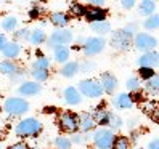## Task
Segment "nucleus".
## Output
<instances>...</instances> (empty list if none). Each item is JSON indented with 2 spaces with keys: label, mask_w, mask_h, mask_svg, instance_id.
<instances>
[{
  "label": "nucleus",
  "mask_w": 159,
  "mask_h": 149,
  "mask_svg": "<svg viewBox=\"0 0 159 149\" xmlns=\"http://www.w3.org/2000/svg\"><path fill=\"white\" fill-rule=\"evenodd\" d=\"M137 64L140 68H151V69H154L156 66H159V53H156L154 50L153 51H146L137 59Z\"/></svg>",
  "instance_id": "obj_10"
},
{
  "label": "nucleus",
  "mask_w": 159,
  "mask_h": 149,
  "mask_svg": "<svg viewBox=\"0 0 159 149\" xmlns=\"http://www.w3.org/2000/svg\"><path fill=\"white\" fill-rule=\"evenodd\" d=\"M79 119H80V130H84V132H89V130H92L97 125V120L93 119V116H90L87 112L80 114Z\"/></svg>",
  "instance_id": "obj_21"
},
{
  "label": "nucleus",
  "mask_w": 159,
  "mask_h": 149,
  "mask_svg": "<svg viewBox=\"0 0 159 149\" xmlns=\"http://www.w3.org/2000/svg\"><path fill=\"white\" fill-rule=\"evenodd\" d=\"M79 91L84 96H89V98H100L103 93H105V90L101 87V82L95 80V79L82 80L79 83Z\"/></svg>",
  "instance_id": "obj_4"
},
{
  "label": "nucleus",
  "mask_w": 159,
  "mask_h": 149,
  "mask_svg": "<svg viewBox=\"0 0 159 149\" xmlns=\"http://www.w3.org/2000/svg\"><path fill=\"white\" fill-rule=\"evenodd\" d=\"M7 37H5V34H2V32H0V51H3V48H5V46H7Z\"/></svg>",
  "instance_id": "obj_40"
},
{
  "label": "nucleus",
  "mask_w": 159,
  "mask_h": 149,
  "mask_svg": "<svg viewBox=\"0 0 159 149\" xmlns=\"http://www.w3.org/2000/svg\"><path fill=\"white\" fill-rule=\"evenodd\" d=\"M135 2H137V0H120V5H122V8L129 10V8L135 7Z\"/></svg>",
  "instance_id": "obj_38"
},
{
  "label": "nucleus",
  "mask_w": 159,
  "mask_h": 149,
  "mask_svg": "<svg viewBox=\"0 0 159 149\" xmlns=\"http://www.w3.org/2000/svg\"><path fill=\"white\" fill-rule=\"evenodd\" d=\"M90 27H92V31L95 32V34H100V35H103V34H108L109 31H111V24L105 20V21H97V23H92L90 24Z\"/></svg>",
  "instance_id": "obj_23"
},
{
  "label": "nucleus",
  "mask_w": 159,
  "mask_h": 149,
  "mask_svg": "<svg viewBox=\"0 0 159 149\" xmlns=\"http://www.w3.org/2000/svg\"><path fill=\"white\" fill-rule=\"evenodd\" d=\"M145 85H146V91L151 93V95L159 93V74H154L151 79H148Z\"/></svg>",
  "instance_id": "obj_24"
},
{
  "label": "nucleus",
  "mask_w": 159,
  "mask_h": 149,
  "mask_svg": "<svg viewBox=\"0 0 159 149\" xmlns=\"http://www.w3.org/2000/svg\"><path fill=\"white\" fill-rule=\"evenodd\" d=\"M40 91H42V87L39 85V82H23L20 85V93L24 96H34Z\"/></svg>",
  "instance_id": "obj_13"
},
{
  "label": "nucleus",
  "mask_w": 159,
  "mask_h": 149,
  "mask_svg": "<svg viewBox=\"0 0 159 149\" xmlns=\"http://www.w3.org/2000/svg\"><path fill=\"white\" fill-rule=\"evenodd\" d=\"M60 127L68 133L77 132V128H80V119L79 116L72 114V112H64L60 116Z\"/></svg>",
  "instance_id": "obj_8"
},
{
  "label": "nucleus",
  "mask_w": 159,
  "mask_h": 149,
  "mask_svg": "<svg viewBox=\"0 0 159 149\" xmlns=\"http://www.w3.org/2000/svg\"><path fill=\"white\" fill-rule=\"evenodd\" d=\"M134 46L140 51H153L156 46H157V40L156 37H153L151 34H146V32H137L134 37Z\"/></svg>",
  "instance_id": "obj_2"
},
{
  "label": "nucleus",
  "mask_w": 159,
  "mask_h": 149,
  "mask_svg": "<svg viewBox=\"0 0 159 149\" xmlns=\"http://www.w3.org/2000/svg\"><path fill=\"white\" fill-rule=\"evenodd\" d=\"M55 144H57L58 149H71V139H68L66 136H58L55 139Z\"/></svg>",
  "instance_id": "obj_32"
},
{
  "label": "nucleus",
  "mask_w": 159,
  "mask_h": 149,
  "mask_svg": "<svg viewBox=\"0 0 159 149\" xmlns=\"http://www.w3.org/2000/svg\"><path fill=\"white\" fill-rule=\"evenodd\" d=\"M143 26L149 31H154V29H159V15H151L146 18V21L143 23Z\"/></svg>",
  "instance_id": "obj_27"
},
{
  "label": "nucleus",
  "mask_w": 159,
  "mask_h": 149,
  "mask_svg": "<svg viewBox=\"0 0 159 149\" xmlns=\"http://www.w3.org/2000/svg\"><path fill=\"white\" fill-rule=\"evenodd\" d=\"M156 11V2L154 0H142L138 5V13L145 16H151Z\"/></svg>",
  "instance_id": "obj_18"
},
{
  "label": "nucleus",
  "mask_w": 159,
  "mask_h": 149,
  "mask_svg": "<svg viewBox=\"0 0 159 149\" xmlns=\"http://www.w3.org/2000/svg\"><path fill=\"white\" fill-rule=\"evenodd\" d=\"M108 125L113 128V130H117L120 128V125H122V120H120L119 116L113 114V112H109V117H108Z\"/></svg>",
  "instance_id": "obj_31"
},
{
  "label": "nucleus",
  "mask_w": 159,
  "mask_h": 149,
  "mask_svg": "<svg viewBox=\"0 0 159 149\" xmlns=\"http://www.w3.org/2000/svg\"><path fill=\"white\" fill-rule=\"evenodd\" d=\"M2 53L7 59H15V58L20 56V53H21V45L16 43V42H8Z\"/></svg>",
  "instance_id": "obj_16"
},
{
  "label": "nucleus",
  "mask_w": 159,
  "mask_h": 149,
  "mask_svg": "<svg viewBox=\"0 0 159 149\" xmlns=\"http://www.w3.org/2000/svg\"><path fill=\"white\" fill-rule=\"evenodd\" d=\"M85 11H87V8L80 5V3H71V13L72 15H76V16H85Z\"/></svg>",
  "instance_id": "obj_34"
},
{
  "label": "nucleus",
  "mask_w": 159,
  "mask_h": 149,
  "mask_svg": "<svg viewBox=\"0 0 159 149\" xmlns=\"http://www.w3.org/2000/svg\"><path fill=\"white\" fill-rule=\"evenodd\" d=\"M69 42H72V32L69 29H57L53 31L52 35H50V40H48V45L57 48V46H61V45H68Z\"/></svg>",
  "instance_id": "obj_9"
},
{
  "label": "nucleus",
  "mask_w": 159,
  "mask_h": 149,
  "mask_svg": "<svg viewBox=\"0 0 159 149\" xmlns=\"http://www.w3.org/2000/svg\"><path fill=\"white\" fill-rule=\"evenodd\" d=\"M8 149H29V147H27L26 143H15V144H11Z\"/></svg>",
  "instance_id": "obj_41"
},
{
  "label": "nucleus",
  "mask_w": 159,
  "mask_h": 149,
  "mask_svg": "<svg viewBox=\"0 0 159 149\" xmlns=\"http://www.w3.org/2000/svg\"><path fill=\"white\" fill-rule=\"evenodd\" d=\"M63 96H64V101H66L68 104H72V106L80 104V101H82V95H80L79 88H76V87H68L64 90Z\"/></svg>",
  "instance_id": "obj_12"
},
{
  "label": "nucleus",
  "mask_w": 159,
  "mask_h": 149,
  "mask_svg": "<svg viewBox=\"0 0 159 149\" xmlns=\"http://www.w3.org/2000/svg\"><path fill=\"white\" fill-rule=\"evenodd\" d=\"M89 3L92 7H97V8H101L103 5L106 3V0H89Z\"/></svg>",
  "instance_id": "obj_39"
},
{
  "label": "nucleus",
  "mask_w": 159,
  "mask_h": 149,
  "mask_svg": "<svg viewBox=\"0 0 159 149\" xmlns=\"http://www.w3.org/2000/svg\"><path fill=\"white\" fill-rule=\"evenodd\" d=\"M113 103L117 109H129L134 106V96L129 95V93H120L117 98L113 99Z\"/></svg>",
  "instance_id": "obj_14"
},
{
  "label": "nucleus",
  "mask_w": 159,
  "mask_h": 149,
  "mask_svg": "<svg viewBox=\"0 0 159 149\" xmlns=\"http://www.w3.org/2000/svg\"><path fill=\"white\" fill-rule=\"evenodd\" d=\"M125 85H127V88H129L130 91H137V90L140 88V80H138L137 77H130V79L125 82Z\"/></svg>",
  "instance_id": "obj_35"
},
{
  "label": "nucleus",
  "mask_w": 159,
  "mask_h": 149,
  "mask_svg": "<svg viewBox=\"0 0 159 149\" xmlns=\"http://www.w3.org/2000/svg\"><path fill=\"white\" fill-rule=\"evenodd\" d=\"M0 72L5 76H15V74H20V68L13 59H5L0 63Z\"/></svg>",
  "instance_id": "obj_17"
},
{
  "label": "nucleus",
  "mask_w": 159,
  "mask_h": 149,
  "mask_svg": "<svg viewBox=\"0 0 159 149\" xmlns=\"http://www.w3.org/2000/svg\"><path fill=\"white\" fill-rule=\"evenodd\" d=\"M3 111L10 116H21L29 111V103L23 98H8L3 103Z\"/></svg>",
  "instance_id": "obj_3"
},
{
  "label": "nucleus",
  "mask_w": 159,
  "mask_h": 149,
  "mask_svg": "<svg viewBox=\"0 0 159 149\" xmlns=\"http://www.w3.org/2000/svg\"><path fill=\"white\" fill-rule=\"evenodd\" d=\"M69 55H71V50L66 45L57 46V48H55V61H58L61 64H66L68 59H69Z\"/></svg>",
  "instance_id": "obj_20"
},
{
  "label": "nucleus",
  "mask_w": 159,
  "mask_h": 149,
  "mask_svg": "<svg viewBox=\"0 0 159 149\" xmlns=\"http://www.w3.org/2000/svg\"><path fill=\"white\" fill-rule=\"evenodd\" d=\"M34 149H39V147H34Z\"/></svg>",
  "instance_id": "obj_45"
},
{
  "label": "nucleus",
  "mask_w": 159,
  "mask_h": 149,
  "mask_svg": "<svg viewBox=\"0 0 159 149\" xmlns=\"http://www.w3.org/2000/svg\"><path fill=\"white\" fill-rule=\"evenodd\" d=\"M45 39H47V35L42 29H34L31 32V35H29V42L32 45H40V43L45 42Z\"/></svg>",
  "instance_id": "obj_25"
},
{
  "label": "nucleus",
  "mask_w": 159,
  "mask_h": 149,
  "mask_svg": "<svg viewBox=\"0 0 159 149\" xmlns=\"http://www.w3.org/2000/svg\"><path fill=\"white\" fill-rule=\"evenodd\" d=\"M106 46V40L103 37H89L82 45V51L87 56H95V55L101 53Z\"/></svg>",
  "instance_id": "obj_6"
},
{
  "label": "nucleus",
  "mask_w": 159,
  "mask_h": 149,
  "mask_svg": "<svg viewBox=\"0 0 159 149\" xmlns=\"http://www.w3.org/2000/svg\"><path fill=\"white\" fill-rule=\"evenodd\" d=\"M148 149H159V139H153V141H149Z\"/></svg>",
  "instance_id": "obj_42"
},
{
  "label": "nucleus",
  "mask_w": 159,
  "mask_h": 149,
  "mask_svg": "<svg viewBox=\"0 0 159 149\" xmlns=\"http://www.w3.org/2000/svg\"><path fill=\"white\" fill-rule=\"evenodd\" d=\"M16 26H18V20L15 16H5L2 20V27L7 32H13L16 29Z\"/></svg>",
  "instance_id": "obj_26"
},
{
  "label": "nucleus",
  "mask_w": 159,
  "mask_h": 149,
  "mask_svg": "<svg viewBox=\"0 0 159 149\" xmlns=\"http://www.w3.org/2000/svg\"><path fill=\"white\" fill-rule=\"evenodd\" d=\"M40 132H42V124L37 119H31V117L21 120V122L16 125V128H15L16 136H21V138L35 136V135H39Z\"/></svg>",
  "instance_id": "obj_1"
},
{
  "label": "nucleus",
  "mask_w": 159,
  "mask_h": 149,
  "mask_svg": "<svg viewBox=\"0 0 159 149\" xmlns=\"http://www.w3.org/2000/svg\"><path fill=\"white\" fill-rule=\"evenodd\" d=\"M80 66H79V63H74V61H68L66 64H63V69L60 71L61 72V76L63 77H74L76 74L79 72Z\"/></svg>",
  "instance_id": "obj_19"
},
{
  "label": "nucleus",
  "mask_w": 159,
  "mask_h": 149,
  "mask_svg": "<svg viewBox=\"0 0 159 149\" xmlns=\"http://www.w3.org/2000/svg\"><path fill=\"white\" fill-rule=\"evenodd\" d=\"M50 21H52L53 26H57L58 29H63V27H66V24H68V15H64V13H61V11L52 13Z\"/></svg>",
  "instance_id": "obj_22"
},
{
  "label": "nucleus",
  "mask_w": 159,
  "mask_h": 149,
  "mask_svg": "<svg viewBox=\"0 0 159 149\" xmlns=\"http://www.w3.org/2000/svg\"><path fill=\"white\" fill-rule=\"evenodd\" d=\"M85 18L92 23H97V21H105L106 18V11L103 8H97V7H92V8H87L85 11Z\"/></svg>",
  "instance_id": "obj_15"
},
{
  "label": "nucleus",
  "mask_w": 159,
  "mask_h": 149,
  "mask_svg": "<svg viewBox=\"0 0 159 149\" xmlns=\"http://www.w3.org/2000/svg\"><path fill=\"white\" fill-rule=\"evenodd\" d=\"M108 117H109V112L105 109H101V107L95 112V116H93V119L97 120V124H108Z\"/></svg>",
  "instance_id": "obj_30"
},
{
  "label": "nucleus",
  "mask_w": 159,
  "mask_h": 149,
  "mask_svg": "<svg viewBox=\"0 0 159 149\" xmlns=\"http://www.w3.org/2000/svg\"><path fill=\"white\" fill-rule=\"evenodd\" d=\"M113 149H130V139L125 136H117L114 139Z\"/></svg>",
  "instance_id": "obj_29"
},
{
  "label": "nucleus",
  "mask_w": 159,
  "mask_h": 149,
  "mask_svg": "<svg viewBox=\"0 0 159 149\" xmlns=\"http://www.w3.org/2000/svg\"><path fill=\"white\" fill-rule=\"evenodd\" d=\"M48 66H50V61H48V58H45V56L37 58L34 61V64H32V68H35V69H48Z\"/></svg>",
  "instance_id": "obj_33"
},
{
  "label": "nucleus",
  "mask_w": 159,
  "mask_h": 149,
  "mask_svg": "<svg viewBox=\"0 0 159 149\" xmlns=\"http://www.w3.org/2000/svg\"><path fill=\"white\" fill-rule=\"evenodd\" d=\"M93 141L98 149H113L114 144V133L108 128H98L93 133Z\"/></svg>",
  "instance_id": "obj_5"
},
{
  "label": "nucleus",
  "mask_w": 159,
  "mask_h": 149,
  "mask_svg": "<svg viewBox=\"0 0 159 149\" xmlns=\"http://www.w3.org/2000/svg\"><path fill=\"white\" fill-rule=\"evenodd\" d=\"M82 141H84V139H82L80 136H77V135L74 136V143H82Z\"/></svg>",
  "instance_id": "obj_44"
},
{
  "label": "nucleus",
  "mask_w": 159,
  "mask_h": 149,
  "mask_svg": "<svg viewBox=\"0 0 159 149\" xmlns=\"http://www.w3.org/2000/svg\"><path fill=\"white\" fill-rule=\"evenodd\" d=\"M132 42H134V37H132V34H129L125 29L116 31L113 35H111V45H113V48L120 50V51L127 50Z\"/></svg>",
  "instance_id": "obj_7"
},
{
  "label": "nucleus",
  "mask_w": 159,
  "mask_h": 149,
  "mask_svg": "<svg viewBox=\"0 0 159 149\" xmlns=\"http://www.w3.org/2000/svg\"><path fill=\"white\" fill-rule=\"evenodd\" d=\"M29 35H31V32L27 31V29H21V31L16 32V37H18V39H27V40H29Z\"/></svg>",
  "instance_id": "obj_37"
},
{
  "label": "nucleus",
  "mask_w": 159,
  "mask_h": 149,
  "mask_svg": "<svg viewBox=\"0 0 159 149\" xmlns=\"http://www.w3.org/2000/svg\"><path fill=\"white\" fill-rule=\"evenodd\" d=\"M154 76V71L151 68H140V77H143V79H151Z\"/></svg>",
  "instance_id": "obj_36"
},
{
  "label": "nucleus",
  "mask_w": 159,
  "mask_h": 149,
  "mask_svg": "<svg viewBox=\"0 0 159 149\" xmlns=\"http://www.w3.org/2000/svg\"><path fill=\"white\" fill-rule=\"evenodd\" d=\"M31 74H32L35 82H43V80L48 79V69H35V68H32Z\"/></svg>",
  "instance_id": "obj_28"
},
{
  "label": "nucleus",
  "mask_w": 159,
  "mask_h": 149,
  "mask_svg": "<svg viewBox=\"0 0 159 149\" xmlns=\"http://www.w3.org/2000/svg\"><path fill=\"white\" fill-rule=\"evenodd\" d=\"M100 82H101V87L106 93H113L117 87V79L114 77V74L111 72H103L101 77H100Z\"/></svg>",
  "instance_id": "obj_11"
},
{
  "label": "nucleus",
  "mask_w": 159,
  "mask_h": 149,
  "mask_svg": "<svg viewBox=\"0 0 159 149\" xmlns=\"http://www.w3.org/2000/svg\"><path fill=\"white\" fill-rule=\"evenodd\" d=\"M151 117L156 120V122H159V106L153 109V112H151Z\"/></svg>",
  "instance_id": "obj_43"
}]
</instances>
